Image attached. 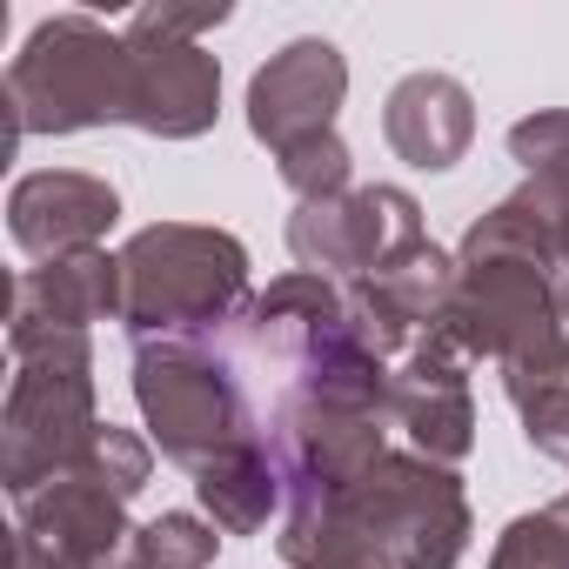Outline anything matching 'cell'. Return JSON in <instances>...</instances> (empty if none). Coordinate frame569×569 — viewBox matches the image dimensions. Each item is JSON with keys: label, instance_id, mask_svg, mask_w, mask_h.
Listing matches in <instances>:
<instances>
[{"label": "cell", "instance_id": "10", "mask_svg": "<svg viewBox=\"0 0 569 569\" xmlns=\"http://www.w3.org/2000/svg\"><path fill=\"white\" fill-rule=\"evenodd\" d=\"M389 416L409 429L416 456L429 462H456L476 442V402H469V369H462V342L449 329L422 336L402 362V376H389Z\"/></svg>", "mask_w": 569, "mask_h": 569}, {"label": "cell", "instance_id": "19", "mask_svg": "<svg viewBox=\"0 0 569 569\" xmlns=\"http://www.w3.org/2000/svg\"><path fill=\"white\" fill-rule=\"evenodd\" d=\"M509 148H516V161L529 168V181H549V188L569 194V114L516 121V128H509Z\"/></svg>", "mask_w": 569, "mask_h": 569}, {"label": "cell", "instance_id": "16", "mask_svg": "<svg viewBox=\"0 0 569 569\" xmlns=\"http://www.w3.org/2000/svg\"><path fill=\"white\" fill-rule=\"evenodd\" d=\"M214 549H221V536L201 516L168 509V516H154V522H141L128 536V549L114 556V569H208Z\"/></svg>", "mask_w": 569, "mask_h": 569}, {"label": "cell", "instance_id": "11", "mask_svg": "<svg viewBox=\"0 0 569 569\" xmlns=\"http://www.w3.org/2000/svg\"><path fill=\"white\" fill-rule=\"evenodd\" d=\"M101 316H121V254L101 248L61 254L14 289V336H81Z\"/></svg>", "mask_w": 569, "mask_h": 569}, {"label": "cell", "instance_id": "8", "mask_svg": "<svg viewBox=\"0 0 569 569\" xmlns=\"http://www.w3.org/2000/svg\"><path fill=\"white\" fill-rule=\"evenodd\" d=\"M128 536L134 529L121 522V496L81 469L21 496V562L28 569H114Z\"/></svg>", "mask_w": 569, "mask_h": 569}, {"label": "cell", "instance_id": "1", "mask_svg": "<svg viewBox=\"0 0 569 569\" xmlns=\"http://www.w3.org/2000/svg\"><path fill=\"white\" fill-rule=\"evenodd\" d=\"M134 402L181 469H208L248 442H261L254 422V389L228 336H161L134 342Z\"/></svg>", "mask_w": 569, "mask_h": 569}, {"label": "cell", "instance_id": "6", "mask_svg": "<svg viewBox=\"0 0 569 569\" xmlns=\"http://www.w3.org/2000/svg\"><path fill=\"white\" fill-rule=\"evenodd\" d=\"M208 21H228V8H201V14L148 8V14H134V28H128V54H134V128L188 141V134H201L214 121L221 74H214V54H201L188 41Z\"/></svg>", "mask_w": 569, "mask_h": 569}, {"label": "cell", "instance_id": "3", "mask_svg": "<svg viewBox=\"0 0 569 569\" xmlns=\"http://www.w3.org/2000/svg\"><path fill=\"white\" fill-rule=\"evenodd\" d=\"M21 376L8 396V482L14 496H34L41 482L68 476L101 422H94V382H88V342L81 336H14Z\"/></svg>", "mask_w": 569, "mask_h": 569}, {"label": "cell", "instance_id": "12", "mask_svg": "<svg viewBox=\"0 0 569 569\" xmlns=\"http://www.w3.org/2000/svg\"><path fill=\"white\" fill-rule=\"evenodd\" d=\"M114 214H121V201L94 174H68L61 168V174H34V181L14 188V241L28 254H48V261L94 248V234Z\"/></svg>", "mask_w": 569, "mask_h": 569}, {"label": "cell", "instance_id": "7", "mask_svg": "<svg viewBox=\"0 0 569 569\" xmlns=\"http://www.w3.org/2000/svg\"><path fill=\"white\" fill-rule=\"evenodd\" d=\"M422 208L402 188H356V194H329V201H302L289 221V248L302 261V274H376L396 254L422 248Z\"/></svg>", "mask_w": 569, "mask_h": 569}, {"label": "cell", "instance_id": "18", "mask_svg": "<svg viewBox=\"0 0 569 569\" xmlns=\"http://www.w3.org/2000/svg\"><path fill=\"white\" fill-rule=\"evenodd\" d=\"M81 476H94L101 489H114L121 502L148 482V442L141 436H128V429H114V422H101V436H94V449L74 462Z\"/></svg>", "mask_w": 569, "mask_h": 569}, {"label": "cell", "instance_id": "13", "mask_svg": "<svg viewBox=\"0 0 569 569\" xmlns=\"http://www.w3.org/2000/svg\"><path fill=\"white\" fill-rule=\"evenodd\" d=\"M389 148L409 161V168H456L476 141V108H469V88L449 81V74H409L396 94H389Z\"/></svg>", "mask_w": 569, "mask_h": 569}, {"label": "cell", "instance_id": "5", "mask_svg": "<svg viewBox=\"0 0 569 569\" xmlns=\"http://www.w3.org/2000/svg\"><path fill=\"white\" fill-rule=\"evenodd\" d=\"M356 522L389 549L396 569H456L469 549V502L449 462L429 456H382L362 489L349 496Z\"/></svg>", "mask_w": 569, "mask_h": 569}, {"label": "cell", "instance_id": "15", "mask_svg": "<svg viewBox=\"0 0 569 569\" xmlns=\"http://www.w3.org/2000/svg\"><path fill=\"white\" fill-rule=\"evenodd\" d=\"M281 556H289L296 569H396L389 549L356 522L349 502L336 509H316V502H289V516H281Z\"/></svg>", "mask_w": 569, "mask_h": 569}, {"label": "cell", "instance_id": "17", "mask_svg": "<svg viewBox=\"0 0 569 569\" xmlns=\"http://www.w3.org/2000/svg\"><path fill=\"white\" fill-rule=\"evenodd\" d=\"M489 569H569V496L536 516H516L502 529Z\"/></svg>", "mask_w": 569, "mask_h": 569}, {"label": "cell", "instance_id": "4", "mask_svg": "<svg viewBox=\"0 0 569 569\" xmlns=\"http://www.w3.org/2000/svg\"><path fill=\"white\" fill-rule=\"evenodd\" d=\"M8 94L21 128L68 134L94 121H134V54L128 41H108L94 21H54L14 61Z\"/></svg>", "mask_w": 569, "mask_h": 569}, {"label": "cell", "instance_id": "9", "mask_svg": "<svg viewBox=\"0 0 569 569\" xmlns=\"http://www.w3.org/2000/svg\"><path fill=\"white\" fill-rule=\"evenodd\" d=\"M349 94V68L329 41H296V48H281L254 88H248V128L274 148V154H289L316 134H336V108Z\"/></svg>", "mask_w": 569, "mask_h": 569}, {"label": "cell", "instance_id": "2", "mask_svg": "<svg viewBox=\"0 0 569 569\" xmlns=\"http://www.w3.org/2000/svg\"><path fill=\"white\" fill-rule=\"evenodd\" d=\"M248 296V248L221 228H141L121 248V322L134 342L161 336H214L234 322Z\"/></svg>", "mask_w": 569, "mask_h": 569}, {"label": "cell", "instance_id": "14", "mask_svg": "<svg viewBox=\"0 0 569 569\" xmlns=\"http://www.w3.org/2000/svg\"><path fill=\"white\" fill-rule=\"evenodd\" d=\"M194 496H201V509L214 516V529H228V536H254V529H268V516L289 502L261 442H248V449H234V456L194 469Z\"/></svg>", "mask_w": 569, "mask_h": 569}]
</instances>
